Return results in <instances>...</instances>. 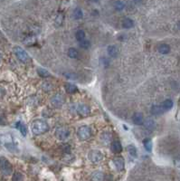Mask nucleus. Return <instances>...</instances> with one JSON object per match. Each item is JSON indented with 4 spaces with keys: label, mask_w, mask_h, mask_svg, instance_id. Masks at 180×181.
Instances as JSON below:
<instances>
[{
    "label": "nucleus",
    "mask_w": 180,
    "mask_h": 181,
    "mask_svg": "<svg viewBox=\"0 0 180 181\" xmlns=\"http://www.w3.org/2000/svg\"><path fill=\"white\" fill-rule=\"evenodd\" d=\"M31 130L35 135L45 134L49 130V125L43 120H35L31 124Z\"/></svg>",
    "instance_id": "f257e3e1"
},
{
    "label": "nucleus",
    "mask_w": 180,
    "mask_h": 181,
    "mask_svg": "<svg viewBox=\"0 0 180 181\" xmlns=\"http://www.w3.org/2000/svg\"><path fill=\"white\" fill-rule=\"evenodd\" d=\"M0 171L5 176L11 175L13 171L12 164L5 157H0Z\"/></svg>",
    "instance_id": "f03ea898"
},
{
    "label": "nucleus",
    "mask_w": 180,
    "mask_h": 181,
    "mask_svg": "<svg viewBox=\"0 0 180 181\" xmlns=\"http://www.w3.org/2000/svg\"><path fill=\"white\" fill-rule=\"evenodd\" d=\"M13 50H14V53H15V56L17 57V59L20 62H22V63H28V62H30L31 59H30L29 55L22 48V47L15 46Z\"/></svg>",
    "instance_id": "7ed1b4c3"
},
{
    "label": "nucleus",
    "mask_w": 180,
    "mask_h": 181,
    "mask_svg": "<svg viewBox=\"0 0 180 181\" xmlns=\"http://www.w3.org/2000/svg\"><path fill=\"white\" fill-rule=\"evenodd\" d=\"M77 134L82 140H87L92 136V129L89 126L82 125L78 129Z\"/></svg>",
    "instance_id": "20e7f679"
},
{
    "label": "nucleus",
    "mask_w": 180,
    "mask_h": 181,
    "mask_svg": "<svg viewBox=\"0 0 180 181\" xmlns=\"http://www.w3.org/2000/svg\"><path fill=\"white\" fill-rule=\"evenodd\" d=\"M54 135L59 140H64L71 135V131L66 127H59L55 130Z\"/></svg>",
    "instance_id": "39448f33"
},
{
    "label": "nucleus",
    "mask_w": 180,
    "mask_h": 181,
    "mask_svg": "<svg viewBox=\"0 0 180 181\" xmlns=\"http://www.w3.org/2000/svg\"><path fill=\"white\" fill-rule=\"evenodd\" d=\"M88 158L89 160L92 163H98L103 159V154L102 151H100L98 150H93L89 151Z\"/></svg>",
    "instance_id": "423d86ee"
},
{
    "label": "nucleus",
    "mask_w": 180,
    "mask_h": 181,
    "mask_svg": "<svg viewBox=\"0 0 180 181\" xmlns=\"http://www.w3.org/2000/svg\"><path fill=\"white\" fill-rule=\"evenodd\" d=\"M65 102V98L63 97V95L57 93L54 97L51 99V104L54 108H60L64 104Z\"/></svg>",
    "instance_id": "0eeeda50"
},
{
    "label": "nucleus",
    "mask_w": 180,
    "mask_h": 181,
    "mask_svg": "<svg viewBox=\"0 0 180 181\" xmlns=\"http://www.w3.org/2000/svg\"><path fill=\"white\" fill-rule=\"evenodd\" d=\"M113 164L118 171H123L125 168V161L122 157H116L113 158Z\"/></svg>",
    "instance_id": "6e6552de"
},
{
    "label": "nucleus",
    "mask_w": 180,
    "mask_h": 181,
    "mask_svg": "<svg viewBox=\"0 0 180 181\" xmlns=\"http://www.w3.org/2000/svg\"><path fill=\"white\" fill-rule=\"evenodd\" d=\"M75 110L77 111V113H79L82 116H87L90 113V111H91L89 106H87L86 104H82V103L77 104L75 106Z\"/></svg>",
    "instance_id": "1a4fd4ad"
},
{
    "label": "nucleus",
    "mask_w": 180,
    "mask_h": 181,
    "mask_svg": "<svg viewBox=\"0 0 180 181\" xmlns=\"http://www.w3.org/2000/svg\"><path fill=\"white\" fill-rule=\"evenodd\" d=\"M112 132L110 131H103L102 134L100 135V140H102V142L105 145L109 144V143L112 141Z\"/></svg>",
    "instance_id": "9d476101"
},
{
    "label": "nucleus",
    "mask_w": 180,
    "mask_h": 181,
    "mask_svg": "<svg viewBox=\"0 0 180 181\" xmlns=\"http://www.w3.org/2000/svg\"><path fill=\"white\" fill-rule=\"evenodd\" d=\"M132 120L136 124V125H142L144 123V117H143V114L140 112H136L133 117H132Z\"/></svg>",
    "instance_id": "9b49d317"
},
{
    "label": "nucleus",
    "mask_w": 180,
    "mask_h": 181,
    "mask_svg": "<svg viewBox=\"0 0 180 181\" xmlns=\"http://www.w3.org/2000/svg\"><path fill=\"white\" fill-rule=\"evenodd\" d=\"M92 181H105V174L102 171H95L92 174Z\"/></svg>",
    "instance_id": "f8f14e48"
},
{
    "label": "nucleus",
    "mask_w": 180,
    "mask_h": 181,
    "mask_svg": "<svg viewBox=\"0 0 180 181\" xmlns=\"http://www.w3.org/2000/svg\"><path fill=\"white\" fill-rule=\"evenodd\" d=\"M107 53L110 57L115 58L119 55V49L116 45H110L107 48Z\"/></svg>",
    "instance_id": "ddd939ff"
},
{
    "label": "nucleus",
    "mask_w": 180,
    "mask_h": 181,
    "mask_svg": "<svg viewBox=\"0 0 180 181\" xmlns=\"http://www.w3.org/2000/svg\"><path fill=\"white\" fill-rule=\"evenodd\" d=\"M164 111H166V110H164L162 105H154V106H152V108H151V113L156 116L164 113Z\"/></svg>",
    "instance_id": "4468645a"
},
{
    "label": "nucleus",
    "mask_w": 180,
    "mask_h": 181,
    "mask_svg": "<svg viewBox=\"0 0 180 181\" xmlns=\"http://www.w3.org/2000/svg\"><path fill=\"white\" fill-rule=\"evenodd\" d=\"M121 25H122V27L125 28V29H130L134 26V21L130 19V18H124L122 20V23H121Z\"/></svg>",
    "instance_id": "2eb2a0df"
},
{
    "label": "nucleus",
    "mask_w": 180,
    "mask_h": 181,
    "mask_svg": "<svg viewBox=\"0 0 180 181\" xmlns=\"http://www.w3.org/2000/svg\"><path fill=\"white\" fill-rule=\"evenodd\" d=\"M112 150L114 153H120L122 151V146H121L120 141H113L112 143Z\"/></svg>",
    "instance_id": "dca6fc26"
},
{
    "label": "nucleus",
    "mask_w": 180,
    "mask_h": 181,
    "mask_svg": "<svg viewBox=\"0 0 180 181\" xmlns=\"http://www.w3.org/2000/svg\"><path fill=\"white\" fill-rule=\"evenodd\" d=\"M144 126L147 130H153L155 129V127H156V123H155V121L153 120L152 119H147L145 121H144Z\"/></svg>",
    "instance_id": "f3484780"
},
{
    "label": "nucleus",
    "mask_w": 180,
    "mask_h": 181,
    "mask_svg": "<svg viewBox=\"0 0 180 181\" xmlns=\"http://www.w3.org/2000/svg\"><path fill=\"white\" fill-rule=\"evenodd\" d=\"M15 127H17V129L21 132V134H22L24 137L26 136V134H27V128H26V126L23 123V122H21V121L17 122Z\"/></svg>",
    "instance_id": "a211bd4d"
},
{
    "label": "nucleus",
    "mask_w": 180,
    "mask_h": 181,
    "mask_svg": "<svg viewBox=\"0 0 180 181\" xmlns=\"http://www.w3.org/2000/svg\"><path fill=\"white\" fill-rule=\"evenodd\" d=\"M158 52L160 53L161 55H167L169 52H170V46L167 44H162L158 46L157 48Z\"/></svg>",
    "instance_id": "6ab92c4d"
},
{
    "label": "nucleus",
    "mask_w": 180,
    "mask_h": 181,
    "mask_svg": "<svg viewBox=\"0 0 180 181\" xmlns=\"http://www.w3.org/2000/svg\"><path fill=\"white\" fill-rule=\"evenodd\" d=\"M72 17L73 18H74L75 20H80L83 17V12H82V10L81 8H75L74 10H73V12H72Z\"/></svg>",
    "instance_id": "aec40b11"
},
{
    "label": "nucleus",
    "mask_w": 180,
    "mask_h": 181,
    "mask_svg": "<svg viewBox=\"0 0 180 181\" xmlns=\"http://www.w3.org/2000/svg\"><path fill=\"white\" fill-rule=\"evenodd\" d=\"M127 150H128L129 154L133 158H137V148L134 146V145H128V147H127Z\"/></svg>",
    "instance_id": "412c9836"
},
{
    "label": "nucleus",
    "mask_w": 180,
    "mask_h": 181,
    "mask_svg": "<svg viewBox=\"0 0 180 181\" xmlns=\"http://www.w3.org/2000/svg\"><path fill=\"white\" fill-rule=\"evenodd\" d=\"M64 88H65V90L68 92V93H74L77 92V87L75 86V85H73L72 83H66L64 85Z\"/></svg>",
    "instance_id": "4be33fe9"
},
{
    "label": "nucleus",
    "mask_w": 180,
    "mask_h": 181,
    "mask_svg": "<svg viewBox=\"0 0 180 181\" xmlns=\"http://www.w3.org/2000/svg\"><path fill=\"white\" fill-rule=\"evenodd\" d=\"M143 145H144V147H145L147 151H149V152H151L152 151L153 143H152V140L150 139H145L144 141H143Z\"/></svg>",
    "instance_id": "5701e85b"
},
{
    "label": "nucleus",
    "mask_w": 180,
    "mask_h": 181,
    "mask_svg": "<svg viewBox=\"0 0 180 181\" xmlns=\"http://www.w3.org/2000/svg\"><path fill=\"white\" fill-rule=\"evenodd\" d=\"M173 102H172V100L170 99H167L166 100H164V102L162 103V107L164 108V110H171L173 108Z\"/></svg>",
    "instance_id": "b1692460"
},
{
    "label": "nucleus",
    "mask_w": 180,
    "mask_h": 181,
    "mask_svg": "<svg viewBox=\"0 0 180 181\" xmlns=\"http://www.w3.org/2000/svg\"><path fill=\"white\" fill-rule=\"evenodd\" d=\"M63 20H64V15H63L62 13H59L55 17V20H54V23H55V25L56 26H60L62 25L63 23Z\"/></svg>",
    "instance_id": "393cba45"
},
{
    "label": "nucleus",
    "mask_w": 180,
    "mask_h": 181,
    "mask_svg": "<svg viewBox=\"0 0 180 181\" xmlns=\"http://www.w3.org/2000/svg\"><path fill=\"white\" fill-rule=\"evenodd\" d=\"M24 43L26 45H33L34 44H35L36 43V38L35 36L34 35H31V36H27L25 37V39L24 40Z\"/></svg>",
    "instance_id": "a878e982"
},
{
    "label": "nucleus",
    "mask_w": 180,
    "mask_h": 181,
    "mask_svg": "<svg viewBox=\"0 0 180 181\" xmlns=\"http://www.w3.org/2000/svg\"><path fill=\"white\" fill-rule=\"evenodd\" d=\"M75 37H76V39H77L79 42H82V41H83V40H85L86 34H85V32H84V31H82V30H79V31L76 32Z\"/></svg>",
    "instance_id": "bb28decb"
},
{
    "label": "nucleus",
    "mask_w": 180,
    "mask_h": 181,
    "mask_svg": "<svg viewBox=\"0 0 180 181\" xmlns=\"http://www.w3.org/2000/svg\"><path fill=\"white\" fill-rule=\"evenodd\" d=\"M114 7L117 11H122V10L125 8V3L123 1H120V0H118L116 1L114 4Z\"/></svg>",
    "instance_id": "cd10ccee"
},
{
    "label": "nucleus",
    "mask_w": 180,
    "mask_h": 181,
    "mask_svg": "<svg viewBox=\"0 0 180 181\" xmlns=\"http://www.w3.org/2000/svg\"><path fill=\"white\" fill-rule=\"evenodd\" d=\"M37 73H38V74L41 77H44V78L49 77L51 75L48 71H46L45 69H43V68H38L37 69Z\"/></svg>",
    "instance_id": "c85d7f7f"
},
{
    "label": "nucleus",
    "mask_w": 180,
    "mask_h": 181,
    "mask_svg": "<svg viewBox=\"0 0 180 181\" xmlns=\"http://www.w3.org/2000/svg\"><path fill=\"white\" fill-rule=\"evenodd\" d=\"M67 55L70 58H77L79 53H78V51L75 48H69Z\"/></svg>",
    "instance_id": "c756f323"
},
{
    "label": "nucleus",
    "mask_w": 180,
    "mask_h": 181,
    "mask_svg": "<svg viewBox=\"0 0 180 181\" xmlns=\"http://www.w3.org/2000/svg\"><path fill=\"white\" fill-rule=\"evenodd\" d=\"M12 181H24V177L23 175L19 173V172H15L13 175V178H12Z\"/></svg>",
    "instance_id": "7c9ffc66"
},
{
    "label": "nucleus",
    "mask_w": 180,
    "mask_h": 181,
    "mask_svg": "<svg viewBox=\"0 0 180 181\" xmlns=\"http://www.w3.org/2000/svg\"><path fill=\"white\" fill-rule=\"evenodd\" d=\"M90 45H91V44H90V42L87 40H83V41L80 42V46L83 49H88Z\"/></svg>",
    "instance_id": "2f4dec72"
},
{
    "label": "nucleus",
    "mask_w": 180,
    "mask_h": 181,
    "mask_svg": "<svg viewBox=\"0 0 180 181\" xmlns=\"http://www.w3.org/2000/svg\"><path fill=\"white\" fill-rule=\"evenodd\" d=\"M43 89H44L45 90H46V92H49V90H51L52 89V87L51 83H45V84L43 85Z\"/></svg>",
    "instance_id": "473e14b6"
},
{
    "label": "nucleus",
    "mask_w": 180,
    "mask_h": 181,
    "mask_svg": "<svg viewBox=\"0 0 180 181\" xmlns=\"http://www.w3.org/2000/svg\"><path fill=\"white\" fill-rule=\"evenodd\" d=\"M142 1L143 0H133V2L136 4H140V3H142Z\"/></svg>",
    "instance_id": "72a5a7b5"
},
{
    "label": "nucleus",
    "mask_w": 180,
    "mask_h": 181,
    "mask_svg": "<svg viewBox=\"0 0 180 181\" xmlns=\"http://www.w3.org/2000/svg\"><path fill=\"white\" fill-rule=\"evenodd\" d=\"M2 61V55H1V53H0V63H1Z\"/></svg>",
    "instance_id": "f704fd0d"
},
{
    "label": "nucleus",
    "mask_w": 180,
    "mask_h": 181,
    "mask_svg": "<svg viewBox=\"0 0 180 181\" xmlns=\"http://www.w3.org/2000/svg\"><path fill=\"white\" fill-rule=\"evenodd\" d=\"M177 26H178V28H179V29H180V22H179V23H178V25H177Z\"/></svg>",
    "instance_id": "c9c22d12"
}]
</instances>
